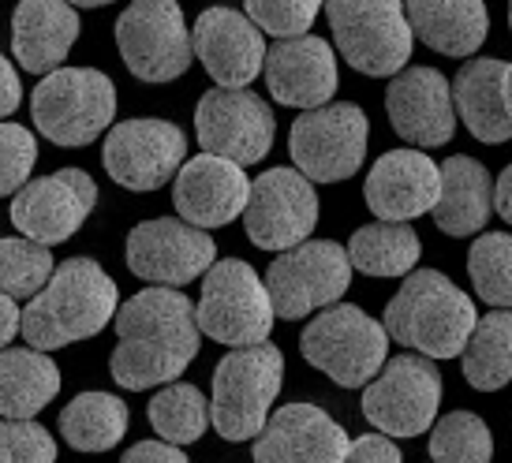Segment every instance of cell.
<instances>
[{
	"mask_svg": "<svg viewBox=\"0 0 512 463\" xmlns=\"http://www.w3.org/2000/svg\"><path fill=\"white\" fill-rule=\"evenodd\" d=\"M385 333L423 359H460L479 325L471 295L453 284L441 269H415L385 307Z\"/></svg>",
	"mask_w": 512,
	"mask_h": 463,
	"instance_id": "3957f363",
	"label": "cell"
},
{
	"mask_svg": "<svg viewBox=\"0 0 512 463\" xmlns=\"http://www.w3.org/2000/svg\"><path fill=\"white\" fill-rule=\"evenodd\" d=\"M79 12L60 0H23L12 12V53L30 75H53L79 42Z\"/></svg>",
	"mask_w": 512,
	"mask_h": 463,
	"instance_id": "cb8c5ba5",
	"label": "cell"
},
{
	"mask_svg": "<svg viewBox=\"0 0 512 463\" xmlns=\"http://www.w3.org/2000/svg\"><path fill=\"white\" fill-rule=\"evenodd\" d=\"M348 284H352V262L348 247H341L337 239H307L292 251L277 254L266 269L273 314L285 322H299L337 307Z\"/></svg>",
	"mask_w": 512,
	"mask_h": 463,
	"instance_id": "9c48e42d",
	"label": "cell"
},
{
	"mask_svg": "<svg viewBox=\"0 0 512 463\" xmlns=\"http://www.w3.org/2000/svg\"><path fill=\"white\" fill-rule=\"evenodd\" d=\"M423 254L419 232L412 225H389V221H374L352 232L348 243V262L352 269L389 281V277H408L415 273V262Z\"/></svg>",
	"mask_w": 512,
	"mask_h": 463,
	"instance_id": "f1b7e54d",
	"label": "cell"
},
{
	"mask_svg": "<svg viewBox=\"0 0 512 463\" xmlns=\"http://www.w3.org/2000/svg\"><path fill=\"white\" fill-rule=\"evenodd\" d=\"M303 359L341 389H367L389 363V333L378 318L352 303L314 314L299 337Z\"/></svg>",
	"mask_w": 512,
	"mask_h": 463,
	"instance_id": "5b68a950",
	"label": "cell"
},
{
	"mask_svg": "<svg viewBox=\"0 0 512 463\" xmlns=\"http://www.w3.org/2000/svg\"><path fill=\"white\" fill-rule=\"evenodd\" d=\"M247 198H251L247 172L214 154L187 157L184 169L172 180V206L180 213V221L202 228V232L240 221Z\"/></svg>",
	"mask_w": 512,
	"mask_h": 463,
	"instance_id": "ffe728a7",
	"label": "cell"
},
{
	"mask_svg": "<svg viewBox=\"0 0 512 463\" xmlns=\"http://www.w3.org/2000/svg\"><path fill=\"white\" fill-rule=\"evenodd\" d=\"M116 49L143 83H172L195 60L191 30L176 0H139L124 8L116 19Z\"/></svg>",
	"mask_w": 512,
	"mask_h": 463,
	"instance_id": "8fae6325",
	"label": "cell"
},
{
	"mask_svg": "<svg viewBox=\"0 0 512 463\" xmlns=\"http://www.w3.org/2000/svg\"><path fill=\"white\" fill-rule=\"evenodd\" d=\"M494 213V176L483 161L456 154L441 161V195L434 206V225L445 236H475Z\"/></svg>",
	"mask_w": 512,
	"mask_h": 463,
	"instance_id": "d4e9b609",
	"label": "cell"
},
{
	"mask_svg": "<svg viewBox=\"0 0 512 463\" xmlns=\"http://www.w3.org/2000/svg\"><path fill=\"white\" fill-rule=\"evenodd\" d=\"M202 337L225 348H255L273 333V303L266 281L243 258H225L202 277V299L195 307Z\"/></svg>",
	"mask_w": 512,
	"mask_h": 463,
	"instance_id": "ba28073f",
	"label": "cell"
},
{
	"mask_svg": "<svg viewBox=\"0 0 512 463\" xmlns=\"http://www.w3.org/2000/svg\"><path fill=\"white\" fill-rule=\"evenodd\" d=\"M389 124L412 150L445 146L456 135L453 83L438 68H404L385 90Z\"/></svg>",
	"mask_w": 512,
	"mask_h": 463,
	"instance_id": "44dd1931",
	"label": "cell"
},
{
	"mask_svg": "<svg viewBox=\"0 0 512 463\" xmlns=\"http://www.w3.org/2000/svg\"><path fill=\"white\" fill-rule=\"evenodd\" d=\"M120 310V288L94 258H68L23 307L19 333L34 351H57L98 337Z\"/></svg>",
	"mask_w": 512,
	"mask_h": 463,
	"instance_id": "7a4b0ae2",
	"label": "cell"
},
{
	"mask_svg": "<svg viewBox=\"0 0 512 463\" xmlns=\"http://www.w3.org/2000/svg\"><path fill=\"white\" fill-rule=\"evenodd\" d=\"M57 273L53 266V247H42L27 236L0 239V295L8 299H34L49 277Z\"/></svg>",
	"mask_w": 512,
	"mask_h": 463,
	"instance_id": "836d02e7",
	"label": "cell"
},
{
	"mask_svg": "<svg viewBox=\"0 0 512 463\" xmlns=\"http://www.w3.org/2000/svg\"><path fill=\"white\" fill-rule=\"evenodd\" d=\"M494 210H498L501 221L512 225V165L501 172L498 183H494Z\"/></svg>",
	"mask_w": 512,
	"mask_h": 463,
	"instance_id": "7bdbcfd3",
	"label": "cell"
},
{
	"mask_svg": "<svg viewBox=\"0 0 512 463\" xmlns=\"http://www.w3.org/2000/svg\"><path fill=\"white\" fill-rule=\"evenodd\" d=\"M460 370L471 389L498 393L512 381V310H490L479 318L468 348L460 355Z\"/></svg>",
	"mask_w": 512,
	"mask_h": 463,
	"instance_id": "4dcf8cb0",
	"label": "cell"
},
{
	"mask_svg": "<svg viewBox=\"0 0 512 463\" xmlns=\"http://www.w3.org/2000/svg\"><path fill=\"white\" fill-rule=\"evenodd\" d=\"M191 45L221 90H247L266 71V38L240 8H206L191 27Z\"/></svg>",
	"mask_w": 512,
	"mask_h": 463,
	"instance_id": "ac0fdd59",
	"label": "cell"
},
{
	"mask_svg": "<svg viewBox=\"0 0 512 463\" xmlns=\"http://www.w3.org/2000/svg\"><path fill=\"white\" fill-rule=\"evenodd\" d=\"M408 27L441 57H475L490 34V12L479 0H412Z\"/></svg>",
	"mask_w": 512,
	"mask_h": 463,
	"instance_id": "484cf974",
	"label": "cell"
},
{
	"mask_svg": "<svg viewBox=\"0 0 512 463\" xmlns=\"http://www.w3.org/2000/svg\"><path fill=\"white\" fill-rule=\"evenodd\" d=\"M326 19L333 30L337 53L348 68L374 75V79H397L412 60L415 34L408 27L404 4L397 0H333L326 4Z\"/></svg>",
	"mask_w": 512,
	"mask_h": 463,
	"instance_id": "52a82bcc",
	"label": "cell"
},
{
	"mask_svg": "<svg viewBox=\"0 0 512 463\" xmlns=\"http://www.w3.org/2000/svg\"><path fill=\"white\" fill-rule=\"evenodd\" d=\"M370 124L352 101H329L326 109L303 113L288 131V154L303 180L341 183L352 180L367 161Z\"/></svg>",
	"mask_w": 512,
	"mask_h": 463,
	"instance_id": "30bf717a",
	"label": "cell"
},
{
	"mask_svg": "<svg viewBox=\"0 0 512 463\" xmlns=\"http://www.w3.org/2000/svg\"><path fill=\"white\" fill-rule=\"evenodd\" d=\"M509 27H512V4H509Z\"/></svg>",
	"mask_w": 512,
	"mask_h": 463,
	"instance_id": "f6af8a7d",
	"label": "cell"
},
{
	"mask_svg": "<svg viewBox=\"0 0 512 463\" xmlns=\"http://www.w3.org/2000/svg\"><path fill=\"white\" fill-rule=\"evenodd\" d=\"M441 195V169L423 150H389L367 172L363 198L370 213L389 225H412L415 217L434 213Z\"/></svg>",
	"mask_w": 512,
	"mask_h": 463,
	"instance_id": "d6986e66",
	"label": "cell"
},
{
	"mask_svg": "<svg viewBox=\"0 0 512 463\" xmlns=\"http://www.w3.org/2000/svg\"><path fill=\"white\" fill-rule=\"evenodd\" d=\"M120 463H191L184 452L169 445V441H139V445H131Z\"/></svg>",
	"mask_w": 512,
	"mask_h": 463,
	"instance_id": "ab89813d",
	"label": "cell"
},
{
	"mask_svg": "<svg viewBox=\"0 0 512 463\" xmlns=\"http://www.w3.org/2000/svg\"><path fill=\"white\" fill-rule=\"evenodd\" d=\"M318 191L311 180H303L296 169H270L251 180V198L243 210L247 239L258 251H292L307 243L318 228Z\"/></svg>",
	"mask_w": 512,
	"mask_h": 463,
	"instance_id": "2e32d148",
	"label": "cell"
},
{
	"mask_svg": "<svg viewBox=\"0 0 512 463\" xmlns=\"http://www.w3.org/2000/svg\"><path fill=\"white\" fill-rule=\"evenodd\" d=\"M195 303L176 288H143L116 310L113 381L120 389L143 393L180 381L199 355Z\"/></svg>",
	"mask_w": 512,
	"mask_h": 463,
	"instance_id": "6da1fadb",
	"label": "cell"
},
{
	"mask_svg": "<svg viewBox=\"0 0 512 463\" xmlns=\"http://www.w3.org/2000/svg\"><path fill=\"white\" fill-rule=\"evenodd\" d=\"M285 381V355L277 344L232 348L214 370L210 422L225 441H251L266 430Z\"/></svg>",
	"mask_w": 512,
	"mask_h": 463,
	"instance_id": "277c9868",
	"label": "cell"
},
{
	"mask_svg": "<svg viewBox=\"0 0 512 463\" xmlns=\"http://www.w3.org/2000/svg\"><path fill=\"white\" fill-rule=\"evenodd\" d=\"M94 206H98L94 176L83 169H60L53 176L30 180L12 198V225L19 228V236L42 247H57L86 225Z\"/></svg>",
	"mask_w": 512,
	"mask_h": 463,
	"instance_id": "e0dca14e",
	"label": "cell"
},
{
	"mask_svg": "<svg viewBox=\"0 0 512 463\" xmlns=\"http://www.w3.org/2000/svg\"><path fill=\"white\" fill-rule=\"evenodd\" d=\"M150 426L157 430L161 441L169 445H195L214 422H210V396L199 385L187 381H172L165 389H157L150 400Z\"/></svg>",
	"mask_w": 512,
	"mask_h": 463,
	"instance_id": "1f68e13d",
	"label": "cell"
},
{
	"mask_svg": "<svg viewBox=\"0 0 512 463\" xmlns=\"http://www.w3.org/2000/svg\"><path fill=\"white\" fill-rule=\"evenodd\" d=\"M352 441L318 404H285L255 437V463H344Z\"/></svg>",
	"mask_w": 512,
	"mask_h": 463,
	"instance_id": "7402d4cb",
	"label": "cell"
},
{
	"mask_svg": "<svg viewBox=\"0 0 512 463\" xmlns=\"http://www.w3.org/2000/svg\"><path fill=\"white\" fill-rule=\"evenodd\" d=\"M468 277L486 307H512V232H486L471 243Z\"/></svg>",
	"mask_w": 512,
	"mask_h": 463,
	"instance_id": "d6a6232c",
	"label": "cell"
},
{
	"mask_svg": "<svg viewBox=\"0 0 512 463\" xmlns=\"http://www.w3.org/2000/svg\"><path fill=\"white\" fill-rule=\"evenodd\" d=\"M131 411L120 396L79 393L60 411V434L75 452H109L128 434Z\"/></svg>",
	"mask_w": 512,
	"mask_h": 463,
	"instance_id": "f546056e",
	"label": "cell"
},
{
	"mask_svg": "<svg viewBox=\"0 0 512 463\" xmlns=\"http://www.w3.org/2000/svg\"><path fill=\"white\" fill-rule=\"evenodd\" d=\"M441 370L423 355H397L363 389V419L382 437H419L438 422Z\"/></svg>",
	"mask_w": 512,
	"mask_h": 463,
	"instance_id": "7c38bea8",
	"label": "cell"
},
{
	"mask_svg": "<svg viewBox=\"0 0 512 463\" xmlns=\"http://www.w3.org/2000/svg\"><path fill=\"white\" fill-rule=\"evenodd\" d=\"M19 325H23V310L15 307V299L0 295V351L12 344V337H19Z\"/></svg>",
	"mask_w": 512,
	"mask_h": 463,
	"instance_id": "b9f144b4",
	"label": "cell"
},
{
	"mask_svg": "<svg viewBox=\"0 0 512 463\" xmlns=\"http://www.w3.org/2000/svg\"><path fill=\"white\" fill-rule=\"evenodd\" d=\"M337 53L322 38H288L266 49V86L281 105L314 113L337 94Z\"/></svg>",
	"mask_w": 512,
	"mask_h": 463,
	"instance_id": "603a6c76",
	"label": "cell"
},
{
	"mask_svg": "<svg viewBox=\"0 0 512 463\" xmlns=\"http://www.w3.org/2000/svg\"><path fill=\"white\" fill-rule=\"evenodd\" d=\"M501 101H505V113L512 120V60L505 64V79H501Z\"/></svg>",
	"mask_w": 512,
	"mask_h": 463,
	"instance_id": "ee69618b",
	"label": "cell"
},
{
	"mask_svg": "<svg viewBox=\"0 0 512 463\" xmlns=\"http://www.w3.org/2000/svg\"><path fill=\"white\" fill-rule=\"evenodd\" d=\"M501 79H505V60L498 57L468 60L453 79L456 116L486 146L512 139V120L505 113V101H501Z\"/></svg>",
	"mask_w": 512,
	"mask_h": 463,
	"instance_id": "4316f807",
	"label": "cell"
},
{
	"mask_svg": "<svg viewBox=\"0 0 512 463\" xmlns=\"http://www.w3.org/2000/svg\"><path fill=\"white\" fill-rule=\"evenodd\" d=\"M430 460L434 463H490L494 434L475 411H449L430 426Z\"/></svg>",
	"mask_w": 512,
	"mask_h": 463,
	"instance_id": "e575fe53",
	"label": "cell"
},
{
	"mask_svg": "<svg viewBox=\"0 0 512 463\" xmlns=\"http://www.w3.org/2000/svg\"><path fill=\"white\" fill-rule=\"evenodd\" d=\"M322 8L326 4H318V0H251V4H243V15L262 34L288 42V38H307V30L314 27Z\"/></svg>",
	"mask_w": 512,
	"mask_h": 463,
	"instance_id": "d590c367",
	"label": "cell"
},
{
	"mask_svg": "<svg viewBox=\"0 0 512 463\" xmlns=\"http://www.w3.org/2000/svg\"><path fill=\"white\" fill-rule=\"evenodd\" d=\"M38 161V142L23 124H0V198L19 195Z\"/></svg>",
	"mask_w": 512,
	"mask_h": 463,
	"instance_id": "8d00e7d4",
	"label": "cell"
},
{
	"mask_svg": "<svg viewBox=\"0 0 512 463\" xmlns=\"http://www.w3.org/2000/svg\"><path fill=\"white\" fill-rule=\"evenodd\" d=\"M34 127L57 146H90L113 131L116 83L98 68H60L34 86Z\"/></svg>",
	"mask_w": 512,
	"mask_h": 463,
	"instance_id": "8992f818",
	"label": "cell"
},
{
	"mask_svg": "<svg viewBox=\"0 0 512 463\" xmlns=\"http://www.w3.org/2000/svg\"><path fill=\"white\" fill-rule=\"evenodd\" d=\"M0 463H57V441L42 422H0Z\"/></svg>",
	"mask_w": 512,
	"mask_h": 463,
	"instance_id": "74e56055",
	"label": "cell"
},
{
	"mask_svg": "<svg viewBox=\"0 0 512 463\" xmlns=\"http://www.w3.org/2000/svg\"><path fill=\"white\" fill-rule=\"evenodd\" d=\"M57 363L34 348L0 351V422H30L57 400Z\"/></svg>",
	"mask_w": 512,
	"mask_h": 463,
	"instance_id": "83f0119b",
	"label": "cell"
},
{
	"mask_svg": "<svg viewBox=\"0 0 512 463\" xmlns=\"http://www.w3.org/2000/svg\"><path fill=\"white\" fill-rule=\"evenodd\" d=\"M23 101V83H19V68L0 53V124H8V116L19 109Z\"/></svg>",
	"mask_w": 512,
	"mask_h": 463,
	"instance_id": "60d3db41",
	"label": "cell"
},
{
	"mask_svg": "<svg viewBox=\"0 0 512 463\" xmlns=\"http://www.w3.org/2000/svg\"><path fill=\"white\" fill-rule=\"evenodd\" d=\"M187 161V135L180 124L161 120V116H139V120H124L113 124V131L101 142V165L124 191L146 195L157 191Z\"/></svg>",
	"mask_w": 512,
	"mask_h": 463,
	"instance_id": "4fadbf2b",
	"label": "cell"
},
{
	"mask_svg": "<svg viewBox=\"0 0 512 463\" xmlns=\"http://www.w3.org/2000/svg\"><path fill=\"white\" fill-rule=\"evenodd\" d=\"M124 258L135 277L150 288H184L217 266V243L210 232L180 217H154L128 232Z\"/></svg>",
	"mask_w": 512,
	"mask_h": 463,
	"instance_id": "5bb4252c",
	"label": "cell"
},
{
	"mask_svg": "<svg viewBox=\"0 0 512 463\" xmlns=\"http://www.w3.org/2000/svg\"><path fill=\"white\" fill-rule=\"evenodd\" d=\"M195 135L202 154L225 157L232 165H258L270 154L277 120L266 101L251 90H206L195 105Z\"/></svg>",
	"mask_w": 512,
	"mask_h": 463,
	"instance_id": "9a60e30c",
	"label": "cell"
},
{
	"mask_svg": "<svg viewBox=\"0 0 512 463\" xmlns=\"http://www.w3.org/2000/svg\"><path fill=\"white\" fill-rule=\"evenodd\" d=\"M344 463H404L400 449L382 434H363L352 441V449L344 456Z\"/></svg>",
	"mask_w": 512,
	"mask_h": 463,
	"instance_id": "f35d334b",
	"label": "cell"
}]
</instances>
